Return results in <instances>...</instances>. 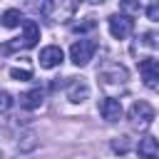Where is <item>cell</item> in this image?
<instances>
[{
	"label": "cell",
	"instance_id": "cell-14",
	"mask_svg": "<svg viewBox=\"0 0 159 159\" xmlns=\"http://www.w3.org/2000/svg\"><path fill=\"white\" fill-rule=\"evenodd\" d=\"M142 42H144L147 47L159 50V32H144V35H142Z\"/></svg>",
	"mask_w": 159,
	"mask_h": 159
},
{
	"label": "cell",
	"instance_id": "cell-15",
	"mask_svg": "<svg viewBox=\"0 0 159 159\" xmlns=\"http://www.w3.org/2000/svg\"><path fill=\"white\" fill-rule=\"evenodd\" d=\"M97 27V22L92 20V17H87L84 22H77V25H72V32H87V30H94Z\"/></svg>",
	"mask_w": 159,
	"mask_h": 159
},
{
	"label": "cell",
	"instance_id": "cell-13",
	"mask_svg": "<svg viewBox=\"0 0 159 159\" xmlns=\"http://www.w3.org/2000/svg\"><path fill=\"white\" fill-rule=\"evenodd\" d=\"M10 77L25 82V80H32V72H30L27 67H10Z\"/></svg>",
	"mask_w": 159,
	"mask_h": 159
},
{
	"label": "cell",
	"instance_id": "cell-4",
	"mask_svg": "<svg viewBox=\"0 0 159 159\" xmlns=\"http://www.w3.org/2000/svg\"><path fill=\"white\" fill-rule=\"evenodd\" d=\"M132 30H134V17H132V15L119 12V15H112V17H109V35H112V37L124 40V37L132 35Z\"/></svg>",
	"mask_w": 159,
	"mask_h": 159
},
{
	"label": "cell",
	"instance_id": "cell-6",
	"mask_svg": "<svg viewBox=\"0 0 159 159\" xmlns=\"http://www.w3.org/2000/svg\"><path fill=\"white\" fill-rule=\"evenodd\" d=\"M99 114H102V119H104V122H109V124L119 122V119H122V114H124L122 102H119V99H114V97H104V99L99 102Z\"/></svg>",
	"mask_w": 159,
	"mask_h": 159
},
{
	"label": "cell",
	"instance_id": "cell-18",
	"mask_svg": "<svg viewBox=\"0 0 159 159\" xmlns=\"http://www.w3.org/2000/svg\"><path fill=\"white\" fill-rule=\"evenodd\" d=\"M10 104H12V97H10L7 92H2V112H7V109H10Z\"/></svg>",
	"mask_w": 159,
	"mask_h": 159
},
{
	"label": "cell",
	"instance_id": "cell-9",
	"mask_svg": "<svg viewBox=\"0 0 159 159\" xmlns=\"http://www.w3.org/2000/svg\"><path fill=\"white\" fill-rule=\"evenodd\" d=\"M17 40H20L17 45H22V47H35L40 40V25L35 20H25L22 22V37H17Z\"/></svg>",
	"mask_w": 159,
	"mask_h": 159
},
{
	"label": "cell",
	"instance_id": "cell-2",
	"mask_svg": "<svg viewBox=\"0 0 159 159\" xmlns=\"http://www.w3.org/2000/svg\"><path fill=\"white\" fill-rule=\"evenodd\" d=\"M127 77H129L127 70H124L122 65H117V62H114V65H107V67L99 72L102 87H104L107 92H109L112 87H124V84H127Z\"/></svg>",
	"mask_w": 159,
	"mask_h": 159
},
{
	"label": "cell",
	"instance_id": "cell-10",
	"mask_svg": "<svg viewBox=\"0 0 159 159\" xmlns=\"http://www.w3.org/2000/svg\"><path fill=\"white\" fill-rule=\"evenodd\" d=\"M139 159H159V142L154 137H142L137 144Z\"/></svg>",
	"mask_w": 159,
	"mask_h": 159
},
{
	"label": "cell",
	"instance_id": "cell-11",
	"mask_svg": "<svg viewBox=\"0 0 159 159\" xmlns=\"http://www.w3.org/2000/svg\"><path fill=\"white\" fill-rule=\"evenodd\" d=\"M42 97H45L42 87H35V89L20 94V107H25V109H37V107L42 104Z\"/></svg>",
	"mask_w": 159,
	"mask_h": 159
},
{
	"label": "cell",
	"instance_id": "cell-12",
	"mask_svg": "<svg viewBox=\"0 0 159 159\" xmlns=\"http://www.w3.org/2000/svg\"><path fill=\"white\" fill-rule=\"evenodd\" d=\"M2 27H15V25H20V20H22V15H20V10L17 7H10V10H5L2 12ZM25 22V20H22Z\"/></svg>",
	"mask_w": 159,
	"mask_h": 159
},
{
	"label": "cell",
	"instance_id": "cell-7",
	"mask_svg": "<svg viewBox=\"0 0 159 159\" xmlns=\"http://www.w3.org/2000/svg\"><path fill=\"white\" fill-rule=\"evenodd\" d=\"M40 67H45V70H52V67H57V65H62V60H65V52H62V47H57V45H47V47H42L40 50Z\"/></svg>",
	"mask_w": 159,
	"mask_h": 159
},
{
	"label": "cell",
	"instance_id": "cell-17",
	"mask_svg": "<svg viewBox=\"0 0 159 159\" xmlns=\"http://www.w3.org/2000/svg\"><path fill=\"white\" fill-rule=\"evenodd\" d=\"M147 17L149 20H159V2H154V5L147 7Z\"/></svg>",
	"mask_w": 159,
	"mask_h": 159
},
{
	"label": "cell",
	"instance_id": "cell-5",
	"mask_svg": "<svg viewBox=\"0 0 159 159\" xmlns=\"http://www.w3.org/2000/svg\"><path fill=\"white\" fill-rule=\"evenodd\" d=\"M139 72H142L144 84H147L149 89L159 92V60H152V57L139 60Z\"/></svg>",
	"mask_w": 159,
	"mask_h": 159
},
{
	"label": "cell",
	"instance_id": "cell-3",
	"mask_svg": "<svg viewBox=\"0 0 159 159\" xmlns=\"http://www.w3.org/2000/svg\"><path fill=\"white\" fill-rule=\"evenodd\" d=\"M129 119H132V124L134 127H139V129H147L152 122H154V109H152V104H147V102H134L132 107H129Z\"/></svg>",
	"mask_w": 159,
	"mask_h": 159
},
{
	"label": "cell",
	"instance_id": "cell-16",
	"mask_svg": "<svg viewBox=\"0 0 159 159\" xmlns=\"http://www.w3.org/2000/svg\"><path fill=\"white\" fill-rule=\"evenodd\" d=\"M112 149H114V152H119V154H124V152L129 149V142H127V137H119V139H114V142H112Z\"/></svg>",
	"mask_w": 159,
	"mask_h": 159
},
{
	"label": "cell",
	"instance_id": "cell-1",
	"mask_svg": "<svg viewBox=\"0 0 159 159\" xmlns=\"http://www.w3.org/2000/svg\"><path fill=\"white\" fill-rule=\"evenodd\" d=\"M94 50H97L94 40H77V42H72V47H70V60H72L77 67H84V65H89V60L94 57Z\"/></svg>",
	"mask_w": 159,
	"mask_h": 159
},
{
	"label": "cell",
	"instance_id": "cell-8",
	"mask_svg": "<svg viewBox=\"0 0 159 159\" xmlns=\"http://www.w3.org/2000/svg\"><path fill=\"white\" fill-rule=\"evenodd\" d=\"M87 97H89V84L82 77H72L67 84V99L77 104V102H84Z\"/></svg>",
	"mask_w": 159,
	"mask_h": 159
}]
</instances>
